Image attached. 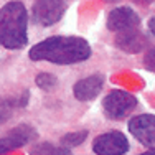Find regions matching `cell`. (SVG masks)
<instances>
[{"mask_svg": "<svg viewBox=\"0 0 155 155\" xmlns=\"http://www.w3.org/2000/svg\"><path fill=\"white\" fill-rule=\"evenodd\" d=\"M28 56L33 61H50L66 66L86 61L91 56V46L81 36H50L30 48Z\"/></svg>", "mask_w": 155, "mask_h": 155, "instance_id": "obj_1", "label": "cell"}, {"mask_svg": "<svg viewBox=\"0 0 155 155\" xmlns=\"http://www.w3.org/2000/svg\"><path fill=\"white\" fill-rule=\"evenodd\" d=\"M28 41V13L21 2H8L0 8V45L20 50Z\"/></svg>", "mask_w": 155, "mask_h": 155, "instance_id": "obj_2", "label": "cell"}, {"mask_svg": "<svg viewBox=\"0 0 155 155\" xmlns=\"http://www.w3.org/2000/svg\"><path fill=\"white\" fill-rule=\"evenodd\" d=\"M137 107V97L125 91L114 89L102 99V110L110 120H122Z\"/></svg>", "mask_w": 155, "mask_h": 155, "instance_id": "obj_3", "label": "cell"}, {"mask_svg": "<svg viewBox=\"0 0 155 155\" xmlns=\"http://www.w3.org/2000/svg\"><path fill=\"white\" fill-rule=\"evenodd\" d=\"M69 7V0H36L33 5V20L36 25L51 27L60 21Z\"/></svg>", "mask_w": 155, "mask_h": 155, "instance_id": "obj_4", "label": "cell"}, {"mask_svg": "<svg viewBox=\"0 0 155 155\" xmlns=\"http://www.w3.org/2000/svg\"><path fill=\"white\" fill-rule=\"evenodd\" d=\"M129 150V140L119 130L101 134L93 142V152L96 155H124Z\"/></svg>", "mask_w": 155, "mask_h": 155, "instance_id": "obj_5", "label": "cell"}, {"mask_svg": "<svg viewBox=\"0 0 155 155\" xmlns=\"http://www.w3.org/2000/svg\"><path fill=\"white\" fill-rule=\"evenodd\" d=\"M129 130L135 139L147 147L149 150H155V116L142 114L129 120Z\"/></svg>", "mask_w": 155, "mask_h": 155, "instance_id": "obj_6", "label": "cell"}, {"mask_svg": "<svg viewBox=\"0 0 155 155\" xmlns=\"http://www.w3.org/2000/svg\"><path fill=\"white\" fill-rule=\"evenodd\" d=\"M106 27L114 33L135 30V28H140V17L130 7H117V8L109 12Z\"/></svg>", "mask_w": 155, "mask_h": 155, "instance_id": "obj_7", "label": "cell"}, {"mask_svg": "<svg viewBox=\"0 0 155 155\" xmlns=\"http://www.w3.org/2000/svg\"><path fill=\"white\" fill-rule=\"evenodd\" d=\"M114 43H116V46L119 48L120 51L129 53V54L140 53V51H143L147 48V38H145V35L140 31V28L116 33Z\"/></svg>", "mask_w": 155, "mask_h": 155, "instance_id": "obj_8", "label": "cell"}, {"mask_svg": "<svg viewBox=\"0 0 155 155\" xmlns=\"http://www.w3.org/2000/svg\"><path fill=\"white\" fill-rule=\"evenodd\" d=\"M102 86H104V76L102 74H91L84 79H79L73 87V94L78 101H91L101 93Z\"/></svg>", "mask_w": 155, "mask_h": 155, "instance_id": "obj_9", "label": "cell"}, {"mask_svg": "<svg viewBox=\"0 0 155 155\" xmlns=\"http://www.w3.org/2000/svg\"><path fill=\"white\" fill-rule=\"evenodd\" d=\"M30 155H71V152L66 147H54L51 143L45 142L33 147Z\"/></svg>", "mask_w": 155, "mask_h": 155, "instance_id": "obj_10", "label": "cell"}, {"mask_svg": "<svg viewBox=\"0 0 155 155\" xmlns=\"http://www.w3.org/2000/svg\"><path fill=\"white\" fill-rule=\"evenodd\" d=\"M86 137H87V130H74L66 134L61 139V143L63 147H76V145H81L86 140Z\"/></svg>", "mask_w": 155, "mask_h": 155, "instance_id": "obj_11", "label": "cell"}, {"mask_svg": "<svg viewBox=\"0 0 155 155\" xmlns=\"http://www.w3.org/2000/svg\"><path fill=\"white\" fill-rule=\"evenodd\" d=\"M18 147H21V142L12 134V132H10L7 137L0 139V155H5V153L12 152V150L18 149Z\"/></svg>", "mask_w": 155, "mask_h": 155, "instance_id": "obj_12", "label": "cell"}, {"mask_svg": "<svg viewBox=\"0 0 155 155\" xmlns=\"http://www.w3.org/2000/svg\"><path fill=\"white\" fill-rule=\"evenodd\" d=\"M36 86L45 91H50L53 86H56V76L50 74V73H40L36 76Z\"/></svg>", "mask_w": 155, "mask_h": 155, "instance_id": "obj_13", "label": "cell"}, {"mask_svg": "<svg viewBox=\"0 0 155 155\" xmlns=\"http://www.w3.org/2000/svg\"><path fill=\"white\" fill-rule=\"evenodd\" d=\"M15 106H17V101H13V99H10V101H2V102H0V124L10 119V116H12V112H13V109H15Z\"/></svg>", "mask_w": 155, "mask_h": 155, "instance_id": "obj_14", "label": "cell"}, {"mask_svg": "<svg viewBox=\"0 0 155 155\" xmlns=\"http://www.w3.org/2000/svg\"><path fill=\"white\" fill-rule=\"evenodd\" d=\"M143 66H145V69L155 73V48H152V50H149L145 53V56H143Z\"/></svg>", "mask_w": 155, "mask_h": 155, "instance_id": "obj_15", "label": "cell"}, {"mask_svg": "<svg viewBox=\"0 0 155 155\" xmlns=\"http://www.w3.org/2000/svg\"><path fill=\"white\" fill-rule=\"evenodd\" d=\"M149 30H150L152 35H155V15L149 20Z\"/></svg>", "mask_w": 155, "mask_h": 155, "instance_id": "obj_16", "label": "cell"}, {"mask_svg": "<svg viewBox=\"0 0 155 155\" xmlns=\"http://www.w3.org/2000/svg\"><path fill=\"white\" fill-rule=\"evenodd\" d=\"M132 2L139 3V5H150V3L155 2V0H132Z\"/></svg>", "mask_w": 155, "mask_h": 155, "instance_id": "obj_17", "label": "cell"}, {"mask_svg": "<svg viewBox=\"0 0 155 155\" xmlns=\"http://www.w3.org/2000/svg\"><path fill=\"white\" fill-rule=\"evenodd\" d=\"M140 155H155V150H147V152H143Z\"/></svg>", "mask_w": 155, "mask_h": 155, "instance_id": "obj_18", "label": "cell"}, {"mask_svg": "<svg viewBox=\"0 0 155 155\" xmlns=\"http://www.w3.org/2000/svg\"><path fill=\"white\" fill-rule=\"evenodd\" d=\"M106 2H114V0H106Z\"/></svg>", "mask_w": 155, "mask_h": 155, "instance_id": "obj_19", "label": "cell"}]
</instances>
